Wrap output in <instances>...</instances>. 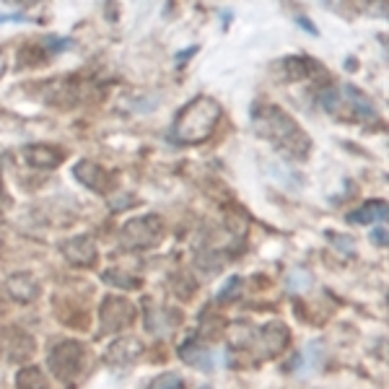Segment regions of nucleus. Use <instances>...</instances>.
Masks as SVG:
<instances>
[{"mask_svg": "<svg viewBox=\"0 0 389 389\" xmlns=\"http://www.w3.org/2000/svg\"><path fill=\"white\" fill-rule=\"evenodd\" d=\"M179 356H182V361L185 363H190V366H194V369L200 371H213V356H210V350L203 348V345H197L194 340H187L182 348H179Z\"/></svg>", "mask_w": 389, "mask_h": 389, "instance_id": "ddd939ff", "label": "nucleus"}, {"mask_svg": "<svg viewBox=\"0 0 389 389\" xmlns=\"http://www.w3.org/2000/svg\"><path fill=\"white\" fill-rule=\"evenodd\" d=\"M236 288H239V278H231L226 283V288L218 291V301H229V293H236Z\"/></svg>", "mask_w": 389, "mask_h": 389, "instance_id": "4be33fe9", "label": "nucleus"}, {"mask_svg": "<svg viewBox=\"0 0 389 389\" xmlns=\"http://www.w3.org/2000/svg\"><path fill=\"white\" fill-rule=\"evenodd\" d=\"M47 47L52 49V52H65V49L73 47V42H70V39H52V37H49L47 39Z\"/></svg>", "mask_w": 389, "mask_h": 389, "instance_id": "412c9836", "label": "nucleus"}, {"mask_svg": "<svg viewBox=\"0 0 389 389\" xmlns=\"http://www.w3.org/2000/svg\"><path fill=\"white\" fill-rule=\"evenodd\" d=\"M6 288H8L10 299H16V301H34L39 296V283L29 272H16V275H10L8 283H6Z\"/></svg>", "mask_w": 389, "mask_h": 389, "instance_id": "f8f14e48", "label": "nucleus"}, {"mask_svg": "<svg viewBox=\"0 0 389 389\" xmlns=\"http://www.w3.org/2000/svg\"><path fill=\"white\" fill-rule=\"evenodd\" d=\"M345 94H348L350 104H353V109H356V115H358L361 119H366V122H376V109H374V104H371L369 99L363 97L361 91H356L353 86H345Z\"/></svg>", "mask_w": 389, "mask_h": 389, "instance_id": "2eb2a0df", "label": "nucleus"}, {"mask_svg": "<svg viewBox=\"0 0 389 389\" xmlns=\"http://www.w3.org/2000/svg\"><path fill=\"white\" fill-rule=\"evenodd\" d=\"M0 350L6 353V358L10 361H26L34 353V342L29 335H24L21 330H3L0 332Z\"/></svg>", "mask_w": 389, "mask_h": 389, "instance_id": "1a4fd4ad", "label": "nucleus"}, {"mask_svg": "<svg viewBox=\"0 0 389 389\" xmlns=\"http://www.w3.org/2000/svg\"><path fill=\"white\" fill-rule=\"evenodd\" d=\"M320 104L327 112H338V104H340V94H338V88H324L320 94Z\"/></svg>", "mask_w": 389, "mask_h": 389, "instance_id": "aec40b11", "label": "nucleus"}, {"mask_svg": "<svg viewBox=\"0 0 389 389\" xmlns=\"http://www.w3.org/2000/svg\"><path fill=\"white\" fill-rule=\"evenodd\" d=\"M104 283L117 285V288H125V291H135V288H140V281H138V278L127 275V272H119V270L104 272Z\"/></svg>", "mask_w": 389, "mask_h": 389, "instance_id": "f3484780", "label": "nucleus"}, {"mask_svg": "<svg viewBox=\"0 0 389 389\" xmlns=\"http://www.w3.org/2000/svg\"><path fill=\"white\" fill-rule=\"evenodd\" d=\"M296 21H299V24H301V26H304V29H306V31H309V34H317V29H314V24H309V21H306V19H301V16H299V19H296Z\"/></svg>", "mask_w": 389, "mask_h": 389, "instance_id": "393cba45", "label": "nucleus"}, {"mask_svg": "<svg viewBox=\"0 0 389 389\" xmlns=\"http://www.w3.org/2000/svg\"><path fill=\"white\" fill-rule=\"evenodd\" d=\"M143 356V342L138 338H119L107 348L109 366H130Z\"/></svg>", "mask_w": 389, "mask_h": 389, "instance_id": "9d476101", "label": "nucleus"}, {"mask_svg": "<svg viewBox=\"0 0 389 389\" xmlns=\"http://www.w3.org/2000/svg\"><path fill=\"white\" fill-rule=\"evenodd\" d=\"M0 192H3V182H0Z\"/></svg>", "mask_w": 389, "mask_h": 389, "instance_id": "cd10ccee", "label": "nucleus"}, {"mask_svg": "<svg viewBox=\"0 0 389 389\" xmlns=\"http://www.w3.org/2000/svg\"><path fill=\"white\" fill-rule=\"evenodd\" d=\"M164 224L158 215H140V218H130L122 226V244L127 249H148L161 242Z\"/></svg>", "mask_w": 389, "mask_h": 389, "instance_id": "20e7f679", "label": "nucleus"}, {"mask_svg": "<svg viewBox=\"0 0 389 389\" xmlns=\"http://www.w3.org/2000/svg\"><path fill=\"white\" fill-rule=\"evenodd\" d=\"M203 389H210V387H203Z\"/></svg>", "mask_w": 389, "mask_h": 389, "instance_id": "c85d7f7f", "label": "nucleus"}, {"mask_svg": "<svg viewBox=\"0 0 389 389\" xmlns=\"http://www.w3.org/2000/svg\"><path fill=\"white\" fill-rule=\"evenodd\" d=\"M6 68H8V60H6V52L0 49V76L6 73Z\"/></svg>", "mask_w": 389, "mask_h": 389, "instance_id": "a878e982", "label": "nucleus"}, {"mask_svg": "<svg viewBox=\"0 0 389 389\" xmlns=\"http://www.w3.org/2000/svg\"><path fill=\"white\" fill-rule=\"evenodd\" d=\"M332 236V233H330ZM332 242H335V247H340L342 252H350V249H353V242H350V239H342V236H338V239H335V236H332Z\"/></svg>", "mask_w": 389, "mask_h": 389, "instance_id": "b1692460", "label": "nucleus"}, {"mask_svg": "<svg viewBox=\"0 0 389 389\" xmlns=\"http://www.w3.org/2000/svg\"><path fill=\"white\" fill-rule=\"evenodd\" d=\"M0 21H26L24 16H0Z\"/></svg>", "mask_w": 389, "mask_h": 389, "instance_id": "bb28decb", "label": "nucleus"}, {"mask_svg": "<svg viewBox=\"0 0 389 389\" xmlns=\"http://www.w3.org/2000/svg\"><path fill=\"white\" fill-rule=\"evenodd\" d=\"M148 389H185V381H182L179 374H164V376H158L156 381H151Z\"/></svg>", "mask_w": 389, "mask_h": 389, "instance_id": "6ab92c4d", "label": "nucleus"}, {"mask_svg": "<svg viewBox=\"0 0 389 389\" xmlns=\"http://www.w3.org/2000/svg\"><path fill=\"white\" fill-rule=\"evenodd\" d=\"M252 340H254L252 348H257L260 356L272 358V356H278L288 345V330H285V324H281V322H270V324H265V327H260V330L254 332Z\"/></svg>", "mask_w": 389, "mask_h": 389, "instance_id": "423d86ee", "label": "nucleus"}, {"mask_svg": "<svg viewBox=\"0 0 389 389\" xmlns=\"http://www.w3.org/2000/svg\"><path fill=\"white\" fill-rule=\"evenodd\" d=\"M224 109L213 97H197L190 104L179 109L174 125H172V138L182 146H197L205 143L213 135V130L221 122Z\"/></svg>", "mask_w": 389, "mask_h": 389, "instance_id": "f03ea898", "label": "nucleus"}, {"mask_svg": "<svg viewBox=\"0 0 389 389\" xmlns=\"http://www.w3.org/2000/svg\"><path fill=\"white\" fill-rule=\"evenodd\" d=\"M24 158L34 169H58L63 164V151L47 146V143H37V146H29L24 151Z\"/></svg>", "mask_w": 389, "mask_h": 389, "instance_id": "9b49d317", "label": "nucleus"}, {"mask_svg": "<svg viewBox=\"0 0 389 389\" xmlns=\"http://www.w3.org/2000/svg\"><path fill=\"white\" fill-rule=\"evenodd\" d=\"M311 285V278H309V272L301 270V267H296V270H291V275H288V288L291 291H306Z\"/></svg>", "mask_w": 389, "mask_h": 389, "instance_id": "a211bd4d", "label": "nucleus"}, {"mask_svg": "<svg viewBox=\"0 0 389 389\" xmlns=\"http://www.w3.org/2000/svg\"><path fill=\"white\" fill-rule=\"evenodd\" d=\"M387 218V203L384 200H371V203L361 205L358 210H353L348 215L350 224H358V226H366V224H374V221H384Z\"/></svg>", "mask_w": 389, "mask_h": 389, "instance_id": "4468645a", "label": "nucleus"}, {"mask_svg": "<svg viewBox=\"0 0 389 389\" xmlns=\"http://www.w3.org/2000/svg\"><path fill=\"white\" fill-rule=\"evenodd\" d=\"M49 371L63 381H76V376L83 371V345L78 340H63L49 350L47 356Z\"/></svg>", "mask_w": 389, "mask_h": 389, "instance_id": "7ed1b4c3", "label": "nucleus"}, {"mask_svg": "<svg viewBox=\"0 0 389 389\" xmlns=\"http://www.w3.org/2000/svg\"><path fill=\"white\" fill-rule=\"evenodd\" d=\"M371 239H374V244H379V247H387V229L384 226L376 229V231L371 233Z\"/></svg>", "mask_w": 389, "mask_h": 389, "instance_id": "5701e85b", "label": "nucleus"}, {"mask_svg": "<svg viewBox=\"0 0 389 389\" xmlns=\"http://www.w3.org/2000/svg\"><path fill=\"white\" fill-rule=\"evenodd\" d=\"M252 125H254V133L260 138H265L283 156H288V158H306V154H309L311 148L309 135L281 107H272V104L257 107L252 112Z\"/></svg>", "mask_w": 389, "mask_h": 389, "instance_id": "f257e3e1", "label": "nucleus"}, {"mask_svg": "<svg viewBox=\"0 0 389 389\" xmlns=\"http://www.w3.org/2000/svg\"><path fill=\"white\" fill-rule=\"evenodd\" d=\"M73 174H76V179L81 185L88 187L91 192H97V194H104L109 190V185H112L107 169H101V166L94 164V161H78L76 169H73Z\"/></svg>", "mask_w": 389, "mask_h": 389, "instance_id": "6e6552de", "label": "nucleus"}, {"mask_svg": "<svg viewBox=\"0 0 389 389\" xmlns=\"http://www.w3.org/2000/svg\"><path fill=\"white\" fill-rule=\"evenodd\" d=\"M135 309L127 299L119 296H107V301L101 304V330L104 332H119L133 324Z\"/></svg>", "mask_w": 389, "mask_h": 389, "instance_id": "39448f33", "label": "nucleus"}, {"mask_svg": "<svg viewBox=\"0 0 389 389\" xmlns=\"http://www.w3.org/2000/svg\"><path fill=\"white\" fill-rule=\"evenodd\" d=\"M16 387L19 389H47V376H44L42 369H37V366H26V369L19 371Z\"/></svg>", "mask_w": 389, "mask_h": 389, "instance_id": "dca6fc26", "label": "nucleus"}, {"mask_svg": "<svg viewBox=\"0 0 389 389\" xmlns=\"http://www.w3.org/2000/svg\"><path fill=\"white\" fill-rule=\"evenodd\" d=\"M63 254H65V260L70 265H76V267H91V265L97 263V244L91 236H73L70 242H65L63 247Z\"/></svg>", "mask_w": 389, "mask_h": 389, "instance_id": "0eeeda50", "label": "nucleus"}]
</instances>
